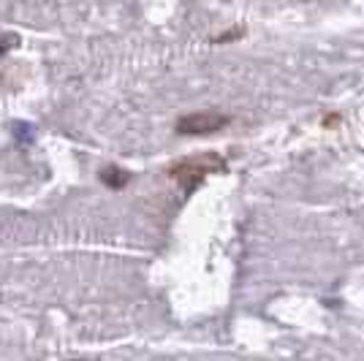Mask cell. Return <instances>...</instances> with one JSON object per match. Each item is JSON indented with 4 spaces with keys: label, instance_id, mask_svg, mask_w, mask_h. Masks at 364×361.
<instances>
[{
    "label": "cell",
    "instance_id": "obj_1",
    "mask_svg": "<svg viewBox=\"0 0 364 361\" xmlns=\"http://www.w3.org/2000/svg\"><path fill=\"white\" fill-rule=\"evenodd\" d=\"M218 171H226V161H223V155H218V152H198V155H191V158H182V161H177V163L168 168L171 180L180 182V188L188 196H191L210 174H218Z\"/></svg>",
    "mask_w": 364,
    "mask_h": 361
},
{
    "label": "cell",
    "instance_id": "obj_2",
    "mask_svg": "<svg viewBox=\"0 0 364 361\" xmlns=\"http://www.w3.org/2000/svg\"><path fill=\"white\" fill-rule=\"evenodd\" d=\"M231 117L220 114V112H193V114H185L177 120V134L182 136H207L215 134L220 128H226Z\"/></svg>",
    "mask_w": 364,
    "mask_h": 361
},
{
    "label": "cell",
    "instance_id": "obj_3",
    "mask_svg": "<svg viewBox=\"0 0 364 361\" xmlns=\"http://www.w3.org/2000/svg\"><path fill=\"white\" fill-rule=\"evenodd\" d=\"M101 182L109 188H125L131 182V174L117 168V166H109V168H101Z\"/></svg>",
    "mask_w": 364,
    "mask_h": 361
},
{
    "label": "cell",
    "instance_id": "obj_4",
    "mask_svg": "<svg viewBox=\"0 0 364 361\" xmlns=\"http://www.w3.org/2000/svg\"><path fill=\"white\" fill-rule=\"evenodd\" d=\"M16 44V36H6V33H0V49L6 52V49H11Z\"/></svg>",
    "mask_w": 364,
    "mask_h": 361
},
{
    "label": "cell",
    "instance_id": "obj_5",
    "mask_svg": "<svg viewBox=\"0 0 364 361\" xmlns=\"http://www.w3.org/2000/svg\"><path fill=\"white\" fill-rule=\"evenodd\" d=\"M0 82H3V76H0Z\"/></svg>",
    "mask_w": 364,
    "mask_h": 361
}]
</instances>
